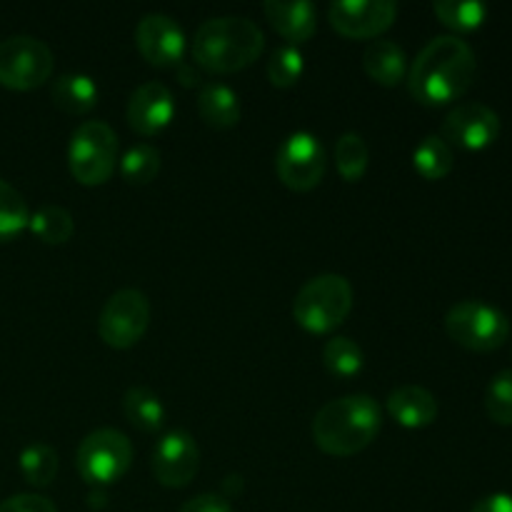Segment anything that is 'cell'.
<instances>
[{
    "mask_svg": "<svg viewBox=\"0 0 512 512\" xmlns=\"http://www.w3.org/2000/svg\"><path fill=\"white\" fill-rule=\"evenodd\" d=\"M305 68V58L295 45H280L268 60V78L275 88H290L300 80Z\"/></svg>",
    "mask_w": 512,
    "mask_h": 512,
    "instance_id": "4dcf8cb0",
    "label": "cell"
},
{
    "mask_svg": "<svg viewBox=\"0 0 512 512\" xmlns=\"http://www.w3.org/2000/svg\"><path fill=\"white\" fill-rule=\"evenodd\" d=\"M363 68L375 83L393 88V85L403 83L408 58L395 40H373L363 53Z\"/></svg>",
    "mask_w": 512,
    "mask_h": 512,
    "instance_id": "ac0fdd59",
    "label": "cell"
},
{
    "mask_svg": "<svg viewBox=\"0 0 512 512\" xmlns=\"http://www.w3.org/2000/svg\"><path fill=\"white\" fill-rule=\"evenodd\" d=\"M123 413L143 433H155L165 423V405L155 390L133 385L123 395Z\"/></svg>",
    "mask_w": 512,
    "mask_h": 512,
    "instance_id": "44dd1931",
    "label": "cell"
},
{
    "mask_svg": "<svg viewBox=\"0 0 512 512\" xmlns=\"http://www.w3.org/2000/svg\"><path fill=\"white\" fill-rule=\"evenodd\" d=\"M368 143L363 140L360 133H343L340 135L338 145H335V163H338L340 175L348 183H355L365 175L368 170Z\"/></svg>",
    "mask_w": 512,
    "mask_h": 512,
    "instance_id": "83f0119b",
    "label": "cell"
},
{
    "mask_svg": "<svg viewBox=\"0 0 512 512\" xmlns=\"http://www.w3.org/2000/svg\"><path fill=\"white\" fill-rule=\"evenodd\" d=\"M398 5L390 0H338L330 3V25L345 38H375L393 25Z\"/></svg>",
    "mask_w": 512,
    "mask_h": 512,
    "instance_id": "4fadbf2b",
    "label": "cell"
},
{
    "mask_svg": "<svg viewBox=\"0 0 512 512\" xmlns=\"http://www.w3.org/2000/svg\"><path fill=\"white\" fill-rule=\"evenodd\" d=\"M450 340L473 353H493L510 338V318L485 300H460L445 315Z\"/></svg>",
    "mask_w": 512,
    "mask_h": 512,
    "instance_id": "5b68a950",
    "label": "cell"
},
{
    "mask_svg": "<svg viewBox=\"0 0 512 512\" xmlns=\"http://www.w3.org/2000/svg\"><path fill=\"white\" fill-rule=\"evenodd\" d=\"M413 165L425 180H440L453 170V148L440 135H425L413 150Z\"/></svg>",
    "mask_w": 512,
    "mask_h": 512,
    "instance_id": "7402d4cb",
    "label": "cell"
},
{
    "mask_svg": "<svg viewBox=\"0 0 512 512\" xmlns=\"http://www.w3.org/2000/svg\"><path fill=\"white\" fill-rule=\"evenodd\" d=\"M118 135L103 120H85L73 130L68 143L70 173L83 185H103L115 173Z\"/></svg>",
    "mask_w": 512,
    "mask_h": 512,
    "instance_id": "8992f818",
    "label": "cell"
},
{
    "mask_svg": "<svg viewBox=\"0 0 512 512\" xmlns=\"http://www.w3.org/2000/svg\"><path fill=\"white\" fill-rule=\"evenodd\" d=\"M388 413L403 428H425L438 418V400L423 385H400L388 395Z\"/></svg>",
    "mask_w": 512,
    "mask_h": 512,
    "instance_id": "e0dca14e",
    "label": "cell"
},
{
    "mask_svg": "<svg viewBox=\"0 0 512 512\" xmlns=\"http://www.w3.org/2000/svg\"><path fill=\"white\" fill-rule=\"evenodd\" d=\"M160 170V150L155 145L138 143L128 148V153L120 160V173L128 183L145 185L158 175Z\"/></svg>",
    "mask_w": 512,
    "mask_h": 512,
    "instance_id": "f1b7e54d",
    "label": "cell"
},
{
    "mask_svg": "<svg viewBox=\"0 0 512 512\" xmlns=\"http://www.w3.org/2000/svg\"><path fill=\"white\" fill-rule=\"evenodd\" d=\"M28 228L38 235L43 243L48 245H60L65 240H70L75 230V220L70 215L68 208L63 205H43V208L35 210L30 215V223Z\"/></svg>",
    "mask_w": 512,
    "mask_h": 512,
    "instance_id": "603a6c76",
    "label": "cell"
},
{
    "mask_svg": "<svg viewBox=\"0 0 512 512\" xmlns=\"http://www.w3.org/2000/svg\"><path fill=\"white\" fill-rule=\"evenodd\" d=\"M0 512H58L53 503L43 495L20 493L0 503Z\"/></svg>",
    "mask_w": 512,
    "mask_h": 512,
    "instance_id": "1f68e13d",
    "label": "cell"
},
{
    "mask_svg": "<svg viewBox=\"0 0 512 512\" xmlns=\"http://www.w3.org/2000/svg\"><path fill=\"white\" fill-rule=\"evenodd\" d=\"M150 325V300L143 290L123 288L105 300L98 318V333L110 348H133Z\"/></svg>",
    "mask_w": 512,
    "mask_h": 512,
    "instance_id": "30bf717a",
    "label": "cell"
},
{
    "mask_svg": "<svg viewBox=\"0 0 512 512\" xmlns=\"http://www.w3.org/2000/svg\"><path fill=\"white\" fill-rule=\"evenodd\" d=\"M50 98L65 113H88L98 103V85L85 73H65L55 78L53 88H50Z\"/></svg>",
    "mask_w": 512,
    "mask_h": 512,
    "instance_id": "ffe728a7",
    "label": "cell"
},
{
    "mask_svg": "<svg viewBox=\"0 0 512 512\" xmlns=\"http://www.w3.org/2000/svg\"><path fill=\"white\" fill-rule=\"evenodd\" d=\"M198 113L213 128H233L240 120V98L223 83H205L198 93Z\"/></svg>",
    "mask_w": 512,
    "mask_h": 512,
    "instance_id": "d6986e66",
    "label": "cell"
},
{
    "mask_svg": "<svg viewBox=\"0 0 512 512\" xmlns=\"http://www.w3.org/2000/svg\"><path fill=\"white\" fill-rule=\"evenodd\" d=\"M470 512H512V495L493 493L480 498Z\"/></svg>",
    "mask_w": 512,
    "mask_h": 512,
    "instance_id": "836d02e7",
    "label": "cell"
},
{
    "mask_svg": "<svg viewBox=\"0 0 512 512\" xmlns=\"http://www.w3.org/2000/svg\"><path fill=\"white\" fill-rule=\"evenodd\" d=\"M433 10L440 23L453 28L455 33L478 30L488 18V5L480 3V0H438Z\"/></svg>",
    "mask_w": 512,
    "mask_h": 512,
    "instance_id": "cb8c5ba5",
    "label": "cell"
},
{
    "mask_svg": "<svg viewBox=\"0 0 512 512\" xmlns=\"http://www.w3.org/2000/svg\"><path fill=\"white\" fill-rule=\"evenodd\" d=\"M20 473L30 485L45 488L58 475V453L45 443H33L20 453Z\"/></svg>",
    "mask_w": 512,
    "mask_h": 512,
    "instance_id": "484cf974",
    "label": "cell"
},
{
    "mask_svg": "<svg viewBox=\"0 0 512 512\" xmlns=\"http://www.w3.org/2000/svg\"><path fill=\"white\" fill-rule=\"evenodd\" d=\"M200 448L188 430H170L153 450V475L165 488H185L198 475Z\"/></svg>",
    "mask_w": 512,
    "mask_h": 512,
    "instance_id": "7c38bea8",
    "label": "cell"
},
{
    "mask_svg": "<svg viewBox=\"0 0 512 512\" xmlns=\"http://www.w3.org/2000/svg\"><path fill=\"white\" fill-rule=\"evenodd\" d=\"M328 168V155L318 135L308 130H295L275 153V173L295 193H308L318 188Z\"/></svg>",
    "mask_w": 512,
    "mask_h": 512,
    "instance_id": "9c48e42d",
    "label": "cell"
},
{
    "mask_svg": "<svg viewBox=\"0 0 512 512\" xmlns=\"http://www.w3.org/2000/svg\"><path fill=\"white\" fill-rule=\"evenodd\" d=\"M135 45L148 63L168 68L183 60L185 33L170 15L145 13L135 25Z\"/></svg>",
    "mask_w": 512,
    "mask_h": 512,
    "instance_id": "5bb4252c",
    "label": "cell"
},
{
    "mask_svg": "<svg viewBox=\"0 0 512 512\" xmlns=\"http://www.w3.org/2000/svg\"><path fill=\"white\" fill-rule=\"evenodd\" d=\"M173 113V93L163 83H155V80L135 88L128 100V125L135 133L145 135V138L168 128V123L173 120Z\"/></svg>",
    "mask_w": 512,
    "mask_h": 512,
    "instance_id": "9a60e30c",
    "label": "cell"
},
{
    "mask_svg": "<svg viewBox=\"0 0 512 512\" xmlns=\"http://www.w3.org/2000/svg\"><path fill=\"white\" fill-rule=\"evenodd\" d=\"M263 48V30L245 15H220L205 20L193 38L195 63L210 73H235L260 58Z\"/></svg>",
    "mask_w": 512,
    "mask_h": 512,
    "instance_id": "3957f363",
    "label": "cell"
},
{
    "mask_svg": "<svg viewBox=\"0 0 512 512\" xmlns=\"http://www.w3.org/2000/svg\"><path fill=\"white\" fill-rule=\"evenodd\" d=\"M483 403L493 423L512 425V370H500L490 378Z\"/></svg>",
    "mask_w": 512,
    "mask_h": 512,
    "instance_id": "f546056e",
    "label": "cell"
},
{
    "mask_svg": "<svg viewBox=\"0 0 512 512\" xmlns=\"http://www.w3.org/2000/svg\"><path fill=\"white\" fill-rule=\"evenodd\" d=\"M353 310V285L338 273L310 278L293 300V318L308 333H330Z\"/></svg>",
    "mask_w": 512,
    "mask_h": 512,
    "instance_id": "277c9868",
    "label": "cell"
},
{
    "mask_svg": "<svg viewBox=\"0 0 512 512\" xmlns=\"http://www.w3.org/2000/svg\"><path fill=\"white\" fill-rule=\"evenodd\" d=\"M53 73V50L33 35H10L0 40V85L33 90Z\"/></svg>",
    "mask_w": 512,
    "mask_h": 512,
    "instance_id": "ba28073f",
    "label": "cell"
},
{
    "mask_svg": "<svg viewBox=\"0 0 512 512\" xmlns=\"http://www.w3.org/2000/svg\"><path fill=\"white\" fill-rule=\"evenodd\" d=\"M323 363L325 368L333 375H340V378H353L363 370L365 355L363 348H360L355 340L345 338V335H335L325 343L323 348Z\"/></svg>",
    "mask_w": 512,
    "mask_h": 512,
    "instance_id": "d4e9b609",
    "label": "cell"
},
{
    "mask_svg": "<svg viewBox=\"0 0 512 512\" xmlns=\"http://www.w3.org/2000/svg\"><path fill=\"white\" fill-rule=\"evenodd\" d=\"M180 512H233V505L228 503L225 495L218 493H203L190 498L188 503L180 508Z\"/></svg>",
    "mask_w": 512,
    "mask_h": 512,
    "instance_id": "d6a6232c",
    "label": "cell"
},
{
    "mask_svg": "<svg viewBox=\"0 0 512 512\" xmlns=\"http://www.w3.org/2000/svg\"><path fill=\"white\" fill-rule=\"evenodd\" d=\"M478 73L475 50L458 35H438L430 40L408 75V88L425 105H445L463 98Z\"/></svg>",
    "mask_w": 512,
    "mask_h": 512,
    "instance_id": "6da1fadb",
    "label": "cell"
},
{
    "mask_svg": "<svg viewBox=\"0 0 512 512\" xmlns=\"http://www.w3.org/2000/svg\"><path fill=\"white\" fill-rule=\"evenodd\" d=\"M133 463V443L115 428H98L80 443L75 465L90 485H110L123 478Z\"/></svg>",
    "mask_w": 512,
    "mask_h": 512,
    "instance_id": "52a82bcc",
    "label": "cell"
},
{
    "mask_svg": "<svg viewBox=\"0 0 512 512\" xmlns=\"http://www.w3.org/2000/svg\"><path fill=\"white\" fill-rule=\"evenodd\" d=\"M30 223V208L23 195L0 178V240H10L23 233Z\"/></svg>",
    "mask_w": 512,
    "mask_h": 512,
    "instance_id": "4316f807",
    "label": "cell"
},
{
    "mask_svg": "<svg viewBox=\"0 0 512 512\" xmlns=\"http://www.w3.org/2000/svg\"><path fill=\"white\" fill-rule=\"evenodd\" d=\"M380 425L383 410L370 395H343L318 410L313 420V440L323 453L348 458L378 438Z\"/></svg>",
    "mask_w": 512,
    "mask_h": 512,
    "instance_id": "7a4b0ae2",
    "label": "cell"
},
{
    "mask_svg": "<svg viewBox=\"0 0 512 512\" xmlns=\"http://www.w3.org/2000/svg\"><path fill=\"white\" fill-rule=\"evenodd\" d=\"M265 15H268L270 25L278 30L283 38H288L290 43H303L318 28V8L308 0H268L263 5Z\"/></svg>",
    "mask_w": 512,
    "mask_h": 512,
    "instance_id": "2e32d148",
    "label": "cell"
},
{
    "mask_svg": "<svg viewBox=\"0 0 512 512\" xmlns=\"http://www.w3.org/2000/svg\"><path fill=\"white\" fill-rule=\"evenodd\" d=\"M500 115L485 103H460L445 115L440 138L465 150H485L498 140Z\"/></svg>",
    "mask_w": 512,
    "mask_h": 512,
    "instance_id": "8fae6325",
    "label": "cell"
}]
</instances>
